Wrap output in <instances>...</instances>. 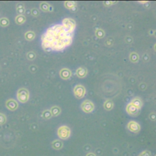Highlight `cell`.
I'll return each instance as SVG.
<instances>
[{
    "instance_id": "cell-28",
    "label": "cell",
    "mask_w": 156,
    "mask_h": 156,
    "mask_svg": "<svg viewBox=\"0 0 156 156\" xmlns=\"http://www.w3.org/2000/svg\"><path fill=\"white\" fill-rule=\"evenodd\" d=\"M149 117V118L151 120L154 121H154H156V114H155L154 112H152V113L150 114Z\"/></svg>"
},
{
    "instance_id": "cell-5",
    "label": "cell",
    "mask_w": 156,
    "mask_h": 156,
    "mask_svg": "<svg viewBox=\"0 0 156 156\" xmlns=\"http://www.w3.org/2000/svg\"><path fill=\"white\" fill-rule=\"evenodd\" d=\"M81 108L82 111L85 113H90V112L93 111L94 109H95V106L91 101L86 100L82 103Z\"/></svg>"
},
{
    "instance_id": "cell-32",
    "label": "cell",
    "mask_w": 156,
    "mask_h": 156,
    "mask_svg": "<svg viewBox=\"0 0 156 156\" xmlns=\"http://www.w3.org/2000/svg\"><path fill=\"white\" fill-rule=\"evenodd\" d=\"M140 3H147V1H140Z\"/></svg>"
},
{
    "instance_id": "cell-2",
    "label": "cell",
    "mask_w": 156,
    "mask_h": 156,
    "mask_svg": "<svg viewBox=\"0 0 156 156\" xmlns=\"http://www.w3.org/2000/svg\"><path fill=\"white\" fill-rule=\"evenodd\" d=\"M71 134V130L69 127L67 126H62L59 127L57 130V135L62 140H66L69 137Z\"/></svg>"
},
{
    "instance_id": "cell-17",
    "label": "cell",
    "mask_w": 156,
    "mask_h": 156,
    "mask_svg": "<svg viewBox=\"0 0 156 156\" xmlns=\"http://www.w3.org/2000/svg\"><path fill=\"white\" fill-rule=\"evenodd\" d=\"M35 34L32 31H28L25 33V38L28 41H32L34 39Z\"/></svg>"
},
{
    "instance_id": "cell-10",
    "label": "cell",
    "mask_w": 156,
    "mask_h": 156,
    "mask_svg": "<svg viewBox=\"0 0 156 156\" xmlns=\"http://www.w3.org/2000/svg\"><path fill=\"white\" fill-rule=\"evenodd\" d=\"M18 103L17 101L14 100H9L8 101L6 102V106L7 107V108L11 110V111H14L18 107Z\"/></svg>"
},
{
    "instance_id": "cell-8",
    "label": "cell",
    "mask_w": 156,
    "mask_h": 156,
    "mask_svg": "<svg viewBox=\"0 0 156 156\" xmlns=\"http://www.w3.org/2000/svg\"><path fill=\"white\" fill-rule=\"evenodd\" d=\"M126 110V112L128 114H129L131 116H133V117L138 115L139 112H140V110L138 108H136L134 105H132L130 103H129L127 105Z\"/></svg>"
},
{
    "instance_id": "cell-16",
    "label": "cell",
    "mask_w": 156,
    "mask_h": 156,
    "mask_svg": "<svg viewBox=\"0 0 156 156\" xmlns=\"http://www.w3.org/2000/svg\"><path fill=\"white\" fill-rule=\"evenodd\" d=\"M64 5L66 8L68 9H72L76 6V3L75 1H65L64 3Z\"/></svg>"
},
{
    "instance_id": "cell-18",
    "label": "cell",
    "mask_w": 156,
    "mask_h": 156,
    "mask_svg": "<svg viewBox=\"0 0 156 156\" xmlns=\"http://www.w3.org/2000/svg\"><path fill=\"white\" fill-rule=\"evenodd\" d=\"M15 21H16V23H17L18 25H22V24H23L24 22H25L26 18L25 16L23 15H18V16L16 17Z\"/></svg>"
},
{
    "instance_id": "cell-7",
    "label": "cell",
    "mask_w": 156,
    "mask_h": 156,
    "mask_svg": "<svg viewBox=\"0 0 156 156\" xmlns=\"http://www.w3.org/2000/svg\"><path fill=\"white\" fill-rule=\"evenodd\" d=\"M127 127L128 129L130 132L134 133L138 132L140 131V129H141V127H140V124L137 122H135V121H130L127 123Z\"/></svg>"
},
{
    "instance_id": "cell-4",
    "label": "cell",
    "mask_w": 156,
    "mask_h": 156,
    "mask_svg": "<svg viewBox=\"0 0 156 156\" xmlns=\"http://www.w3.org/2000/svg\"><path fill=\"white\" fill-rule=\"evenodd\" d=\"M29 97V93L28 89L25 88H21L17 92V98L21 103H26Z\"/></svg>"
},
{
    "instance_id": "cell-27",
    "label": "cell",
    "mask_w": 156,
    "mask_h": 156,
    "mask_svg": "<svg viewBox=\"0 0 156 156\" xmlns=\"http://www.w3.org/2000/svg\"><path fill=\"white\" fill-rule=\"evenodd\" d=\"M31 14L34 16H37L39 15V11L37 9H33L31 10Z\"/></svg>"
},
{
    "instance_id": "cell-13",
    "label": "cell",
    "mask_w": 156,
    "mask_h": 156,
    "mask_svg": "<svg viewBox=\"0 0 156 156\" xmlns=\"http://www.w3.org/2000/svg\"><path fill=\"white\" fill-rule=\"evenodd\" d=\"M52 147L55 150H59L63 147V143L59 140H55L52 142Z\"/></svg>"
},
{
    "instance_id": "cell-14",
    "label": "cell",
    "mask_w": 156,
    "mask_h": 156,
    "mask_svg": "<svg viewBox=\"0 0 156 156\" xmlns=\"http://www.w3.org/2000/svg\"><path fill=\"white\" fill-rule=\"evenodd\" d=\"M50 111H51L52 116L56 117V116H58L60 114L61 109L60 107L57 106H54L51 107V109H50Z\"/></svg>"
},
{
    "instance_id": "cell-24",
    "label": "cell",
    "mask_w": 156,
    "mask_h": 156,
    "mask_svg": "<svg viewBox=\"0 0 156 156\" xmlns=\"http://www.w3.org/2000/svg\"><path fill=\"white\" fill-rule=\"evenodd\" d=\"M35 56H36L34 52H29L27 54V58L29 60H33L34 59H35Z\"/></svg>"
},
{
    "instance_id": "cell-26",
    "label": "cell",
    "mask_w": 156,
    "mask_h": 156,
    "mask_svg": "<svg viewBox=\"0 0 156 156\" xmlns=\"http://www.w3.org/2000/svg\"><path fill=\"white\" fill-rule=\"evenodd\" d=\"M6 118L5 115L2 114H0V124H3L6 122Z\"/></svg>"
},
{
    "instance_id": "cell-22",
    "label": "cell",
    "mask_w": 156,
    "mask_h": 156,
    "mask_svg": "<svg viewBox=\"0 0 156 156\" xmlns=\"http://www.w3.org/2000/svg\"><path fill=\"white\" fill-rule=\"evenodd\" d=\"M95 35H96V36L98 38H102L104 37L105 32L103 30L99 29H97L96 31V32H95Z\"/></svg>"
},
{
    "instance_id": "cell-12",
    "label": "cell",
    "mask_w": 156,
    "mask_h": 156,
    "mask_svg": "<svg viewBox=\"0 0 156 156\" xmlns=\"http://www.w3.org/2000/svg\"><path fill=\"white\" fill-rule=\"evenodd\" d=\"M77 76L79 78H84L87 74V70L84 67H80L76 71Z\"/></svg>"
},
{
    "instance_id": "cell-23",
    "label": "cell",
    "mask_w": 156,
    "mask_h": 156,
    "mask_svg": "<svg viewBox=\"0 0 156 156\" xmlns=\"http://www.w3.org/2000/svg\"><path fill=\"white\" fill-rule=\"evenodd\" d=\"M9 25V20L5 18H1L0 20V25L2 26H7Z\"/></svg>"
},
{
    "instance_id": "cell-25",
    "label": "cell",
    "mask_w": 156,
    "mask_h": 156,
    "mask_svg": "<svg viewBox=\"0 0 156 156\" xmlns=\"http://www.w3.org/2000/svg\"><path fill=\"white\" fill-rule=\"evenodd\" d=\"M138 156H152L151 152L148 150H145L140 154Z\"/></svg>"
},
{
    "instance_id": "cell-3",
    "label": "cell",
    "mask_w": 156,
    "mask_h": 156,
    "mask_svg": "<svg viewBox=\"0 0 156 156\" xmlns=\"http://www.w3.org/2000/svg\"><path fill=\"white\" fill-rule=\"evenodd\" d=\"M62 25L67 31L71 33H73L76 28L75 21L71 18H65L62 21Z\"/></svg>"
},
{
    "instance_id": "cell-11",
    "label": "cell",
    "mask_w": 156,
    "mask_h": 156,
    "mask_svg": "<svg viewBox=\"0 0 156 156\" xmlns=\"http://www.w3.org/2000/svg\"><path fill=\"white\" fill-rule=\"evenodd\" d=\"M130 103L132 104V105H134V106H135L136 108L138 109L139 110H140V109H141V107H142V105H143L142 101H141V100L139 97L134 98V99H133Z\"/></svg>"
},
{
    "instance_id": "cell-21",
    "label": "cell",
    "mask_w": 156,
    "mask_h": 156,
    "mask_svg": "<svg viewBox=\"0 0 156 156\" xmlns=\"http://www.w3.org/2000/svg\"><path fill=\"white\" fill-rule=\"evenodd\" d=\"M49 8L50 6L49 5V4H48L46 2H42L40 4V9L41 10L44 12H48L49 11Z\"/></svg>"
},
{
    "instance_id": "cell-1",
    "label": "cell",
    "mask_w": 156,
    "mask_h": 156,
    "mask_svg": "<svg viewBox=\"0 0 156 156\" xmlns=\"http://www.w3.org/2000/svg\"><path fill=\"white\" fill-rule=\"evenodd\" d=\"M73 33L67 31L62 25H56L50 27L41 37L43 49L60 51L71 45L73 41Z\"/></svg>"
},
{
    "instance_id": "cell-9",
    "label": "cell",
    "mask_w": 156,
    "mask_h": 156,
    "mask_svg": "<svg viewBox=\"0 0 156 156\" xmlns=\"http://www.w3.org/2000/svg\"><path fill=\"white\" fill-rule=\"evenodd\" d=\"M60 76L63 80H68L71 76V72L67 68H63L60 71Z\"/></svg>"
},
{
    "instance_id": "cell-29",
    "label": "cell",
    "mask_w": 156,
    "mask_h": 156,
    "mask_svg": "<svg viewBox=\"0 0 156 156\" xmlns=\"http://www.w3.org/2000/svg\"><path fill=\"white\" fill-rule=\"evenodd\" d=\"M24 12H25V9H24V8H18V9H17V12H18V14H19V15H23V14L24 13Z\"/></svg>"
},
{
    "instance_id": "cell-31",
    "label": "cell",
    "mask_w": 156,
    "mask_h": 156,
    "mask_svg": "<svg viewBox=\"0 0 156 156\" xmlns=\"http://www.w3.org/2000/svg\"><path fill=\"white\" fill-rule=\"evenodd\" d=\"M86 156H96L95 153H93V152H89V153H88L86 155Z\"/></svg>"
},
{
    "instance_id": "cell-20",
    "label": "cell",
    "mask_w": 156,
    "mask_h": 156,
    "mask_svg": "<svg viewBox=\"0 0 156 156\" xmlns=\"http://www.w3.org/2000/svg\"><path fill=\"white\" fill-rule=\"evenodd\" d=\"M42 117L45 120H48L49 119V118H51L52 116V114H51L50 110H45L42 113Z\"/></svg>"
},
{
    "instance_id": "cell-15",
    "label": "cell",
    "mask_w": 156,
    "mask_h": 156,
    "mask_svg": "<svg viewBox=\"0 0 156 156\" xmlns=\"http://www.w3.org/2000/svg\"><path fill=\"white\" fill-rule=\"evenodd\" d=\"M104 107L107 111H110L113 107V103L111 100H107L104 104Z\"/></svg>"
},
{
    "instance_id": "cell-30",
    "label": "cell",
    "mask_w": 156,
    "mask_h": 156,
    "mask_svg": "<svg viewBox=\"0 0 156 156\" xmlns=\"http://www.w3.org/2000/svg\"><path fill=\"white\" fill-rule=\"evenodd\" d=\"M116 2H112V1H105L104 3V4L106 6H110L111 5V4H113V3H115Z\"/></svg>"
},
{
    "instance_id": "cell-6",
    "label": "cell",
    "mask_w": 156,
    "mask_h": 156,
    "mask_svg": "<svg viewBox=\"0 0 156 156\" xmlns=\"http://www.w3.org/2000/svg\"><path fill=\"white\" fill-rule=\"evenodd\" d=\"M73 92H74V95H75V97L77 99H81L85 95L86 90H85V88L82 85L78 84V85H76L74 87V89H73Z\"/></svg>"
},
{
    "instance_id": "cell-19",
    "label": "cell",
    "mask_w": 156,
    "mask_h": 156,
    "mask_svg": "<svg viewBox=\"0 0 156 156\" xmlns=\"http://www.w3.org/2000/svg\"><path fill=\"white\" fill-rule=\"evenodd\" d=\"M129 58H130V61L133 63L137 62L139 60V56L138 55V54H136V52H132L130 54Z\"/></svg>"
}]
</instances>
